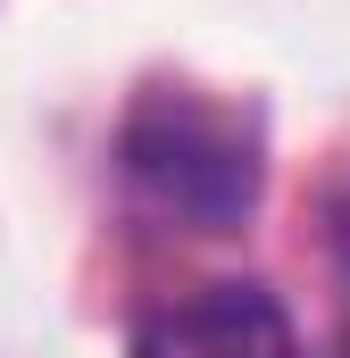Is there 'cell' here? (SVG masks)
Masks as SVG:
<instances>
[{
    "label": "cell",
    "instance_id": "6da1fadb",
    "mask_svg": "<svg viewBox=\"0 0 350 358\" xmlns=\"http://www.w3.org/2000/svg\"><path fill=\"white\" fill-rule=\"evenodd\" d=\"M125 176L142 183L167 217L200 225V234H225L251 217L259 200V134L251 117L200 100V92H150L134 100L125 117Z\"/></svg>",
    "mask_w": 350,
    "mask_h": 358
},
{
    "label": "cell",
    "instance_id": "7a4b0ae2",
    "mask_svg": "<svg viewBox=\"0 0 350 358\" xmlns=\"http://www.w3.org/2000/svg\"><path fill=\"white\" fill-rule=\"evenodd\" d=\"M125 358H300V342H292V317L259 283H209L192 300L150 308Z\"/></svg>",
    "mask_w": 350,
    "mask_h": 358
}]
</instances>
